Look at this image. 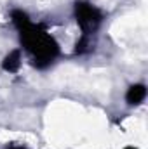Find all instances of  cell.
I'll list each match as a JSON object with an SVG mask.
<instances>
[{"label": "cell", "instance_id": "cell-5", "mask_svg": "<svg viewBox=\"0 0 148 149\" xmlns=\"http://www.w3.org/2000/svg\"><path fill=\"white\" fill-rule=\"evenodd\" d=\"M7 149H26V148H23V146H11V148H7Z\"/></svg>", "mask_w": 148, "mask_h": 149}, {"label": "cell", "instance_id": "cell-2", "mask_svg": "<svg viewBox=\"0 0 148 149\" xmlns=\"http://www.w3.org/2000/svg\"><path fill=\"white\" fill-rule=\"evenodd\" d=\"M75 17H77V23H78L80 30L84 31V35L94 33L98 30V26L101 24V21H103L101 10L96 5H92L91 2H85V0H80V2L75 3Z\"/></svg>", "mask_w": 148, "mask_h": 149}, {"label": "cell", "instance_id": "cell-3", "mask_svg": "<svg viewBox=\"0 0 148 149\" xmlns=\"http://www.w3.org/2000/svg\"><path fill=\"white\" fill-rule=\"evenodd\" d=\"M145 97H147V87L145 85H141V83H136V85H132V87H129V90H127V94H125V99H127V102L129 104H140V102H143L145 101Z\"/></svg>", "mask_w": 148, "mask_h": 149}, {"label": "cell", "instance_id": "cell-6", "mask_svg": "<svg viewBox=\"0 0 148 149\" xmlns=\"http://www.w3.org/2000/svg\"><path fill=\"white\" fill-rule=\"evenodd\" d=\"M125 149H136V148H125Z\"/></svg>", "mask_w": 148, "mask_h": 149}, {"label": "cell", "instance_id": "cell-1", "mask_svg": "<svg viewBox=\"0 0 148 149\" xmlns=\"http://www.w3.org/2000/svg\"><path fill=\"white\" fill-rule=\"evenodd\" d=\"M12 23L19 33V40H21L23 47L32 56L33 64L37 68L49 66L59 52V47H58L56 40L51 37V33H47L38 24H33L23 10L12 12Z\"/></svg>", "mask_w": 148, "mask_h": 149}, {"label": "cell", "instance_id": "cell-4", "mask_svg": "<svg viewBox=\"0 0 148 149\" xmlns=\"http://www.w3.org/2000/svg\"><path fill=\"white\" fill-rule=\"evenodd\" d=\"M21 66V52L19 50H12L5 56L4 63H2V68L9 73H16Z\"/></svg>", "mask_w": 148, "mask_h": 149}]
</instances>
